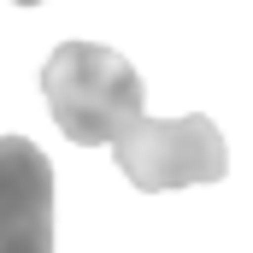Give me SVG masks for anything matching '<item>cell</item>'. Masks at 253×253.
<instances>
[{"label":"cell","instance_id":"3","mask_svg":"<svg viewBox=\"0 0 253 253\" xmlns=\"http://www.w3.org/2000/svg\"><path fill=\"white\" fill-rule=\"evenodd\" d=\"M0 253H53V165L24 135H0Z\"/></svg>","mask_w":253,"mask_h":253},{"label":"cell","instance_id":"4","mask_svg":"<svg viewBox=\"0 0 253 253\" xmlns=\"http://www.w3.org/2000/svg\"><path fill=\"white\" fill-rule=\"evenodd\" d=\"M18 6H36V0H18Z\"/></svg>","mask_w":253,"mask_h":253},{"label":"cell","instance_id":"2","mask_svg":"<svg viewBox=\"0 0 253 253\" xmlns=\"http://www.w3.org/2000/svg\"><path fill=\"white\" fill-rule=\"evenodd\" d=\"M118 171L135 189L165 194V189H194V183H218L230 171V147L212 118H135V124L112 141Z\"/></svg>","mask_w":253,"mask_h":253},{"label":"cell","instance_id":"1","mask_svg":"<svg viewBox=\"0 0 253 253\" xmlns=\"http://www.w3.org/2000/svg\"><path fill=\"white\" fill-rule=\"evenodd\" d=\"M42 94H47V112L53 124L77 141V147H112L141 112V77L124 53L100 47V42H65L53 47V59L42 71Z\"/></svg>","mask_w":253,"mask_h":253}]
</instances>
